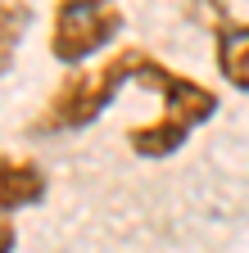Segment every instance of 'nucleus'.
I'll use <instances>...</instances> for the list:
<instances>
[{"instance_id":"nucleus-1","label":"nucleus","mask_w":249,"mask_h":253,"mask_svg":"<svg viewBox=\"0 0 249 253\" xmlns=\"http://www.w3.org/2000/svg\"><path fill=\"white\" fill-rule=\"evenodd\" d=\"M136 86L154 90V100H159V113L154 118L127 126V149L136 158H145V163H163V158L181 154L186 145H191V136L199 131V126H208L217 118V109H222V95H217L208 82L181 73V68H172V63L154 59V54L141 68Z\"/></svg>"},{"instance_id":"nucleus-2","label":"nucleus","mask_w":249,"mask_h":253,"mask_svg":"<svg viewBox=\"0 0 249 253\" xmlns=\"http://www.w3.org/2000/svg\"><path fill=\"white\" fill-rule=\"evenodd\" d=\"M149 63V50L141 45H118L113 54L86 63V68H68L64 82L50 90V100L37 109V118L27 122L32 136H73L96 126L122 90H132L141 68Z\"/></svg>"},{"instance_id":"nucleus-3","label":"nucleus","mask_w":249,"mask_h":253,"mask_svg":"<svg viewBox=\"0 0 249 253\" xmlns=\"http://www.w3.org/2000/svg\"><path fill=\"white\" fill-rule=\"evenodd\" d=\"M122 32H127L122 0H54L46 45L59 68H86V63L113 54Z\"/></svg>"},{"instance_id":"nucleus-4","label":"nucleus","mask_w":249,"mask_h":253,"mask_svg":"<svg viewBox=\"0 0 249 253\" xmlns=\"http://www.w3.org/2000/svg\"><path fill=\"white\" fill-rule=\"evenodd\" d=\"M50 195V176L37 158L27 154H0V208L5 212H27L46 204Z\"/></svg>"},{"instance_id":"nucleus-5","label":"nucleus","mask_w":249,"mask_h":253,"mask_svg":"<svg viewBox=\"0 0 249 253\" xmlns=\"http://www.w3.org/2000/svg\"><path fill=\"white\" fill-rule=\"evenodd\" d=\"M213 68L231 90L249 95V18H236L227 14L213 32Z\"/></svg>"},{"instance_id":"nucleus-6","label":"nucleus","mask_w":249,"mask_h":253,"mask_svg":"<svg viewBox=\"0 0 249 253\" xmlns=\"http://www.w3.org/2000/svg\"><path fill=\"white\" fill-rule=\"evenodd\" d=\"M37 23V9L27 0H0V77L14 68V59L27 41V32Z\"/></svg>"},{"instance_id":"nucleus-7","label":"nucleus","mask_w":249,"mask_h":253,"mask_svg":"<svg viewBox=\"0 0 249 253\" xmlns=\"http://www.w3.org/2000/svg\"><path fill=\"white\" fill-rule=\"evenodd\" d=\"M18 249V226H14V212L0 208V253H14Z\"/></svg>"}]
</instances>
